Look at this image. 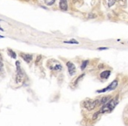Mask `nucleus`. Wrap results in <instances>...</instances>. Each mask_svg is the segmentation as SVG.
Returning a JSON list of instances; mask_svg holds the SVG:
<instances>
[{
    "instance_id": "aec40b11",
    "label": "nucleus",
    "mask_w": 128,
    "mask_h": 126,
    "mask_svg": "<svg viewBox=\"0 0 128 126\" xmlns=\"http://www.w3.org/2000/svg\"><path fill=\"white\" fill-rule=\"evenodd\" d=\"M1 59H2V55H1V54H0V60H1Z\"/></svg>"
},
{
    "instance_id": "6ab92c4d",
    "label": "nucleus",
    "mask_w": 128,
    "mask_h": 126,
    "mask_svg": "<svg viewBox=\"0 0 128 126\" xmlns=\"http://www.w3.org/2000/svg\"><path fill=\"white\" fill-rule=\"evenodd\" d=\"M0 31H4V29H3L2 27H0Z\"/></svg>"
},
{
    "instance_id": "20e7f679",
    "label": "nucleus",
    "mask_w": 128,
    "mask_h": 126,
    "mask_svg": "<svg viewBox=\"0 0 128 126\" xmlns=\"http://www.w3.org/2000/svg\"><path fill=\"white\" fill-rule=\"evenodd\" d=\"M118 87V81H113L111 84H109V86H107L106 88H105L103 89H100V90H98L97 93H105V92H107V91H111V90H114L116 88Z\"/></svg>"
},
{
    "instance_id": "f3484780",
    "label": "nucleus",
    "mask_w": 128,
    "mask_h": 126,
    "mask_svg": "<svg viewBox=\"0 0 128 126\" xmlns=\"http://www.w3.org/2000/svg\"><path fill=\"white\" fill-rule=\"evenodd\" d=\"M95 17H96V15L93 14V13H90L88 15V19H92V18H95Z\"/></svg>"
},
{
    "instance_id": "0eeeda50",
    "label": "nucleus",
    "mask_w": 128,
    "mask_h": 126,
    "mask_svg": "<svg viewBox=\"0 0 128 126\" xmlns=\"http://www.w3.org/2000/svg\"><path fill=\"white\" fill-rule=\"evenodd\" d=\"M110 98H111V96H105V97H102V98H99V106L102 107L103 105H105L108 101H110Z\"/></svg>"
},
{
    "instance_id": "4be33fe9",
    "label": "nucleus",
    "mask_w": 128,
    "mask_h": 126,
    "mask_svg": "<svg viewBox=\"0 0 128 126\" xmlns=\"http://www.w3.org/2000/svg\"><path fill=\"white\" fill-rule=\"evenodd\" d=\"M1 21H2V20H1V19H0V22H1Z\"/></svg>"
},
{
    "instance_id": "423d86ee",
    "label": "nucleus",
    "mask_w": 128,
    "mask_h": 126,
    "mask_svg": "<svg viewBox=\"0 0 128 126\" xmlns=\"http://www.w3.org/2000/svg\"><path fill=\"white\" fill-rule=\"evenodd\" d=\"M20 56H21V58L23 59L26 63H30L32 60V54H29V53H20Z\"/></svg>"
},
{
    "instance_id": "1a4fd4ad",
    "label": "nucleus",
    "mask_w": 128,
    "mask_h": 126,
    "mask_svg": "<svg viewBox=\"0 0 128 126\" xmlns=\"http://www.w3.org/2000/svg\"><path fill=\"white\" fill-rule=\"evenodd\" d=\"M110 75H111V71L110 70L103 71V72L100 74V77L103 78V79H107V78L110 76Z\"/></svg>"
},
{
    "instance_id": "f257e3e1",
    "label": "nucleus",
    "mask_w": 128,
    "mask_h": 126,
    "mask_svg": "<svg viewBox=\"0 0 128 126\" xmlns=\"http://www.w3.org/2000/svg\"><path fill=\"white\" fill-rule=\"evenodd\" d=\"M118 98H116V97L111 99L110 101H108L106 104L103 105V106L101 107V109H99V111L98 112L99 115L101 114V113H106V112H111V110H113L114 108H115L116 105L118 104Z\"/></svg>"
},
{
    "instance_id": "f8f14e48",
    "label": "nucleus",
    "mask_w": 128,
    "mask_h": 126,
    "mask_svg": "<svg viewBox=\"0 0 128 126\" xmlns=\"http://www.w3.org/2000/svg\"><path fill=\"white\" fill-rule=\"evenodd\" d=\"M47 5H52L55 3V0H44Z\"/></svg>"
},
{
    "instance_id": "2eb2a0df",
    "label": "nucleus",
    "mask_w": 128,
    "mask_h": 126,
    "mask_svg": "<svg viewBox=\"0 0 128 126\" xmlns=\"http://www.w3.org/2000/svg\"><path fill=\"white\" fill-rule=\"evenodd\" d=\"M84 76H85V74H83L82 75H80V76H78V79H77V81L75 82V84H78V82H79V81L81 80V79H82V78L84 77Z\"/></svg>"
},
{
    "instance_id": "39448f33",
    "label": "nucleus",
    "mask_w": 128,
    "mask_h": 126,
    "mask_svg": "<svg viewBox=\"0 0 128 126\" xmlns=\"http://www.w3.org/2000/svg\"><path fill=\"white\" fill-rule=\"evenodd\" d=\"M66 66H67L69 75H73L75 73H76V67H75V65L73 64L72 62H71V61H68V62H66Z\"/></svg>"
},
{
    "instance_id": "a211bd4d",
    "label": "nucleus",
    "mask_w": 128,
    "mask_h": 126,
    "mask_svg": "<svg viewBox=\"0 0 128 126\" xmlns=\"http://www.w3.org/2000/svg\"><path fill=\"white\" fill-rule=\"evenodd\" d=\"M107 49H109L108 47H99V48H98V50H99V51H102V50H107Z\"/></svg>"
},
{
    "instance_id": "f03ea898",
    "label": "nucleus",
    "mask_w": 128,
    "mask_h": 126,
    "mask_svg": "<svg viewBox=\"0 0 128 126\" xmlns=\"http://www.w3.org/2000/svg\"><path fill=\"white\" fill-rule=\"evenodd\" d=\"M16 68H17V74H16V83L17 84H20L24 82V71L20 68V62L19 61H17L16 62Z\"/></svg>"
},
{
    "instance_id": "dca6fc26",
    "label": "nucleus",
    "mask_w": 128,
    "mask_h": 126,
    "mask_svg": "<svg viewBox=\"0 0 128 126\" xmlns=\"http://www.w3.org/2000/svg\"><path fill=\"white\" fill-rule=\"evenodd\" d=\"M4 70V63H3L2 59L0 60V71H3Z\"/></svg>"
},
{
    "instance_id": "7ed1b4c3",
    "label": "nucleus",
    "mask_w": 128,
    "mask_h": 126,
    "mask_svg": "<svg viewBox=\"0 0 128 126\" xmlns=\"http://www.w3.org/2000/svg\"><path fill=\"white\" fill-rule=\"evenodd\" d=\"M97 106H99V99H96V100L87 99L83 102V107L85 109H86L87 110H92Z\"/></svg>"
},
{
    "instance_id": "6e6552de",
    "label": "nucleus",
    "mask_w": 128,
    "mask_h": 126,
    "mask_svg": "<svg viewBox=\"0 0 128 126\" xmlns=\"http://www.w3.org/2000/svg\"><path fill=\"white\" fill-rule=\"evenodd\" d=\"M59 7L62 11H67L68 5L66 0H59Z\"/></svg>"
},
{
    "instance_id": "9d476101",
    "label": "nucleus",
    "mask_w": 128,
    "mask_h": 126,
    "mask_svg": "<svg viewBox=\"0 0 128 126\" xmlns=\"http://www.w3.org/2000/svg\"><path fill=\"white\" fill-rule=\"evenodd\" d=\"M7 52H8V54H9V55L11 56V58H13V59H16L17 58V54H16V53H15L14 51H13V50H12V49H8L7 50Z\"/></svg>"
},
{
    "instance_id": "9b49d317",
    "label": "nucleus",
    "mask_w": 128,
    "mask_h": 126,
    "mask_svg": "<svg viewBox=\"0 0 128 126\" xmlns=\"http://www.w3.org/2000/svg\"><path fill=\"white\" fill-rule=\"evenodd\" d=\"M88 63H89V61H83L82 64H81V66H80L81 70H84V69L86 68V66L88 65Z\"/></svg>"
},
{
    "instance_id": "4468645a",
    "label": "nucleus",
    "mask_w": 128,
    "mask_h": 126,
    "mask_svg": "<svg viewBox=\"0 0 128 126\" xmlns=\"http://www.w3.org/2000/svg\"><path fill=\"white\" fill-rule=\"evenodd\" d=\"M64 43H65V44H76V45H78V42L77 40H75V39H72V40H69V41H64Z\"/></svg>"
},
{
    "instance_id": "ddd939ff",
    "label": "nucleus",
    "mask_w": 128,
    "mask_h": 126,
    "mask_svg": "<svg viewBox=\"0 0 128 126\" xmlns=\"http://www.w3.org/2000/svg\"><path fill=\"white\" fill-rule=\"evenodd\" d=\"M115 2H116V0H107V5L109 7H111L115 4Z\"/></svg>"
},
{
    "instance_id": "412c9836",
    "label": "nucleus",
    "mask_w": 128,
    "mask_h": 126,
    "mask_svg": "<svg viewBox=\"0 0 128 126\" xmlns=\"http://www.w3.org/2000/svg\"><path fill=\"white\" fill-rule=\"evenodd\" d=\"M0 38H4V36H1V35H0Z\"/></svg>"
}]
</instances>
